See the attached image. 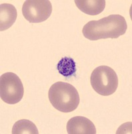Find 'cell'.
Instances as JSON below:
<instances>
[{"label":"cell","instance_id":"6da1fadb","mask_svg":"<svg viewBox=\"0 0 132 134\" xmlns=\"http://www.w3.org/2000/svg\"><path fill=\"white\" fill-rule=\"evenodd\" d=\"M128 25L124 17L119 14H113L99 20H93L83 27L82 33L87 39L92 41L118 38L125 34Z\"/></svg>","mask_w":132,"mask_h":134},{"label":"cell","instance_id":"7a4b0ae2","mask_svg":"<svg viewBox=\"0 0 132 134\" xmlns=\"http://www.w3.org/2000/svg\"><path fill=\"white\" fill-rule=\"evenodd\" d=\"M48 97L52 106L63 113H70L76 110L80 100L78 90L73 85L61 81L51 86Z\"/></svg>","mask_w":132,"mask_h":134},{"label":"cell","instance_id":"3957f363","mask_svg":"<svg viewBox=\"0 0 132 134\" xmlns=\"http://www.w3.org/2000/svg\"><path fill=\"white\" fill-rule=\"evenodd\" d=\"M90 82L93 90L103 96L114 94L118 87V77L115 70L108 66H100L93 70Z\"/></svg>","mask_w":132,"mask_h":134},{"label":"cell","instance_id":"277c9868","mask_svg":"<svg viewBox=\"0 0 132 134\" xmlns=\"http://www.w3.org/2000/svg\"><path fill=\"white\" fill-rule=\"evenodd\" d=\"M24 88L16 74L8 72L0 77V97L3 102L9 105L18 103L23 99Z\"/></svg>","mask_w":132,"mask_h":134},{"label":"cell","instance_id":"5b68a950","mask_svg":"<svg viewBox=\"0 0 132 134\" xmlns=\"http://www.w3.org/2000/svg\"><path fill=\"white\" fill-rule=\"evenodd\" d=\"M52 5L48 0H27L22 7V14L31 23H40L50 17Z\"/></svg>","mask_w":132,"mask_h":134},{"label":"cell","instance_id":"8992f818","mask_svg":"<svg viewBox=\"0 0 132 134\" xmlns=\"http://www.w3.org/2000/svg\"><path fill=\"white\" fill-rule=\"evenodd\" d=\"M67 131L69 134H96V126L91 121L82 116L73 117L68 121Z\"/></svg>","mask_w":132,"mask_h":134},{"label":"cell","instance_id":"52a82bcc","mask_svg":"<svg viewBox=\"0 0 132 134\" xmlns=\"http://www.w3.org/2000/svg\"><path fill=\"white\" fill-rule=\"evenodd\" d=\"M17 9L10 3H2L0 5V31L9 29L17 19Z\"/></svg>","mask_w":132,"mask_h":134},{"label":"cell","instance_id":"ba28073f","mask_svg":"<svg viewBox=\"0 0 132 134\" xmlns=\"http://www.w3.org/2000/svg\"><path fill=\"white\" fill-rule=\"evenodd\" d=\"M74 2L79 10L90 15L101 14L105 8V0H76Z\"/></svg>","mask_w":132,"mask_h":134},{"label":"cell","instance_id":"9c48e42d","mask_svg":"<svg viewBox=\"0 0 132 134\" xmlns=\"http://www.w3.org/2000/svg\"><path fill=\"white\" fill-rule=\"evenodd\" d=\"M57 69L59 73L66 78L76 75V63L74 60L70 57H64L58 62Z\"/></svg>","mask_w":132,"mask_h":134},{"label":"cell","instance_id":"30bf717a","mask_svg":"<svg viewBox=\"0 0 132 134\" xmlns=\"http://www.w3.org/2000/svg\"><path fill=\"white\" fill-rule=\"evenodd\" d=\"M12 134H38L37 128L32 121L21 119L15 122L13 126Z\"/></svg>","mask_w":132,"mask_h":134}]
</instances>
